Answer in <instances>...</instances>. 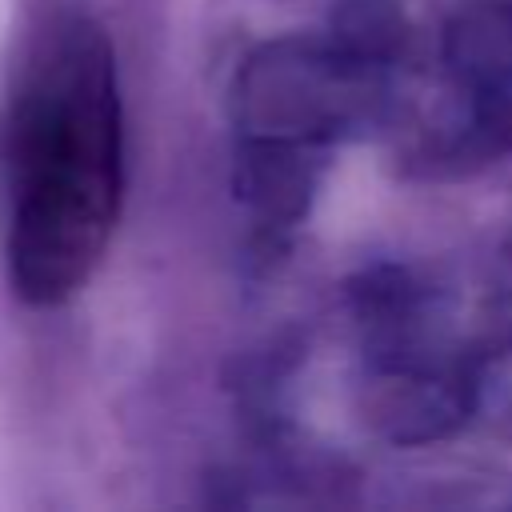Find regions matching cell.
<instances>
[{
	"mask_svg": "<svg viewBox=\"0 0 512 512\" xmlns=\"http://www.w3.org/2000/svg\"><path fill=\"white\" fill-rule=\"evenodd\" d=\"M124 192V116L108 36L52 20L16 68L0 120L4 252L32 304L72 296L100 264Z\"/></svg>",
	"mask_w": 512,
	"mask_h": 512,
	"instance_id": "1",
	"label": "cell"
}]
</instances>
